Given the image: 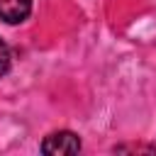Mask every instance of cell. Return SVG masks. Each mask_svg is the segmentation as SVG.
<instances>
[{
	"mask_svg": "<svg viewBox=\"0 0 156 156\" xmlns=\"http://www.w3.org/2000/svg\"><path fill=\"white\" fill-rule=\"evenodd\" d=\"M80 151V139L73 132H54L41 141V154L46 156H58V154H78Z\"/></svg>",
	"mask_w": 156,
	"mask_h": 156,
	"instance_id": "obj_1",
	"label": "cell"
},
{
	"mask_svg": "<svg viewBox=\"0 0 156 156\" xmlns=\"http://www.w3.org/2000/svg\"><path fill=\"white\" fill-rule=\"evenodd\" d=\"M32 0H0V20L7 24H20L29 17Z\"/></svg>",
	"mask_w": 156,
	"mask_h": 156,
	"instance_id": "obj_2",
	"label": "cell"
},
{
	"mask_svg": "<svg viewBox=\"0 0 156 156\" xmlns=\"http://www.w3.org/2000/svg\"><path fill=\"white\" fill-rule=\"evenodd\" d=\"M10 61H12V56H10V49H7V44L0 39V78L10 71Z\"/></svg>",
	"mask_w": 156,
	"mask_h": 156,
	"instance_id": "obj_3",
	"label": "cell"
},
{
	"mask_svg": "<svg viewBox=\"0 0 156 156\" xmlns=\"http://www.w3.org/2000/svg\"><path fill=\"white\" fill-rule=\"evenodd\" d=\"M115 151H156L154 146H117Z\"/></svg>",
	"mask_w": 156,
	"mask_h": 156,
	"instance_id": "obj_4",
	"label": "cell"
}]
</instances>
